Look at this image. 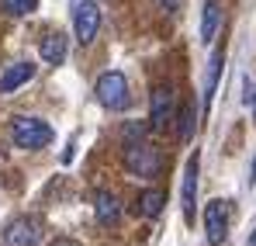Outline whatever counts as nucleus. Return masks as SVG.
Returning <instances> with one entry per match:
<instances>
[{
	"instance_id": "obj_1",
	"label": "nucleus",
	"mask_w": 256,
	"mask_h": 246,
	"mask_svg": "<svg viewBox=\"0 0 256 246\" xmlns=\"http://www.w3.org/2000/svg\"><path fill=\"white\" fill-rule=\"evenodd\" d=\"M94 94H97L100 108H108V111H125L128 104H132L128 80H125L122 70H108V73H100V77H97V87H94Z\"/></svg>"
},
{
	"instance_id": "obj_2",
	"label": "nucleus",
	"mask_w": 256,
	"mask_h": 246,
	"mask_svg": "<svg viewBox=\"0 0 256 246\" xmlns=\"http://www.w3.org/2000/svg\"><path fill=\"white\" fill-rule=\"evenodd\" d=\"M10 139L18 149H45L52 142V128L42 118H28V115H18L10 122Z\"/></svg>"
},
{
	"instance_id": "obj_3",
	"label": "nucleus",
	"mask_w": 256,
	"mask_h": 246,
	"mask_svg": "<svg viewBox=\"0 0 256 246\" xmlns=\"http://www.w3.org/2000/svg\"><path fill=\"white\" fill-rule=\"evenodd\" d=\"M125 166L135 177H156L163 160H160L156 146H149L146 139H135V142H125Z\"/></svg>"
},
{
	"instance_id": "obj_4",
	"label": "nucleus",
	"mask_w": 256,
	"mask_h": 246,
	"mask_svg": "<svg viewBox=\"0 0 256 246\" xmlns=\"http://www.w3.org/2000/svg\"><path fill=\"white\" fill-rule=\"evenodd\" d=\"M73 32H76V42L80 45H90L100 32V7L97 0H80L76 11H73Z\"/></svg>"
},
{
	"instance_id": "obj_5",
	"label": "nucleus",
	"mask_w": 256,
	"mask_h": 246,
	"mask_svg": "<svg viewBox=\"0 0 256 246\" xmlns=\"http://www.w3.org/2000/svg\"><path fill=\"white\" fill-rule=\"evenodd\" d=\"M228 222H232V208L228 201H212L204 208V232H208V243L212 246H222L228 239Z\"/></svg>"
},
{
	"instance_id": "obj_6",
	"label": "nucleus",
	"mask_w": 256,
	"mask_h": 246,
	"mask_svg": "<svg viewBox=\"0 0 256 246\" xmlns=\"http://www.w3.org/2000/svg\"><path fill=\"white\" fill-rule=\"evenodd\" d=\"M38 239H42V225L38 218H28V215L10 218L4 229V246H38Z\"/></svg>"
},
{
	"instance_id": "obj_7",
	"label": "nucleus",
	"mask_w": 256,
	"mask_h": 246,
	"mask_svg": "<svg viewBox=\"0 0 256 246\" xmlns=\"http://www.w3.org/2000/svg\"><path fill=\"white\" fill-rule=\"evenodd\" d=\"M152 108H149V125L160 132L173 122V87H156L152 90Z\"/></svg>"
},
{
	"instance_id": "obj_8",
	"label": "nucleus",
	"mask_w": 256,
	"mask_h": 246,
	"mask_svg": "<svg viewBox=\"0 0 256 246\" xmlns=\"http://www.w3.org/2000/svg\"><path fill=\"white\" fill-rule=\"evenodd\" d=\"M32 77H35V63H32V59H24V63H10V66L0 73V94H14L18 87H24Z\"/></svg>"
},
{
	"instance_id": "obj_9",
	"label": "nucleus",
	"mask_w": 256,
	"mask_h": 246,
	"mask_svg": "<svg viewBox=\"0 0 256 246\" xmlns=\"http://www.w3.org/2000/svg\"><path fill=\"white\" fill-rule=\"evenodd\" d=\"M94 211H97V222H100L104 229H111V225L122 222V201H118L111 191H97V198H94Z\"/></svg>"
},
{
	"instance_id": "obj_10",
	"label": "nucleus",
	"mask_w": 256,
	"mask_h": 246,
	"mask_svg": "<svg viewBox=\"0 0 256 246\" xmlns=\"http://www.w3.org/2000/svg\"><path fill=\"white\" fill-rule=\"evenodd\" d=\"M218 28H222V0H204V7H201V42L212 45Z\"/></svg>"
},
{
	"instance_id": "obj_11",
	"label": "nucleus",
	"mask_w": 256,
	"mask_h": 246,
	"mask_svg": "<svg viewBox=\"0 0 256 246\" xmlns=\"http://www.w3.org/2000/svg\"><path fill=\"white\" fill-rule=\"evenodd\" d=\"M194 201H198V153L187 160V173H184V218L194 222Z\"/></svg>"
},
{
	"instance_id": "obj_12",
	"label": "nucleus",
	"mask_w": 256,
	"mask_h": 246,
	"mask_svg": "<svg viewBox=\"0 0 256 246\" xmlns=\"http://www.w3.org/2000/svg\"><path fill=\"white\" fill-rule=\"evenodd\" d=\"M163 205H166V194L156 191V187H149V191H142V194L135 198V211H138L142 218H160V215H163Z\"/></svg>"
},
{
	"instance_id": "obj_13",
	"label": "nucleus",
	"mask_w": 256,
	"mask_h": 246,
	"mask_svg": "<svg viewBox=\"0 0 256 246\" xmlns=\"http://www.w3.org/2000/svg\"><path fill=\"white\" fill-rule=\"evenodd\" d=\"M66 35L62 32H52V35H45L42 45H38V52H42V59L48 63V66H59L62 59H66Z\"/></svg>"
},
{
	"instance_id": "obj_14",
	"label": "nucleus",
	"mask_w": 256,
	"mask_h": 246,
	"mask_svg": "<svg viewBox=\"0 0 256 246\" xmlns=\"http://www.w3.org/2000/svg\"><path fill=\"white\" fill-rule=\"evenodd\" d=\"M225 66V52H214L212 63H208V87H204V111L212 108V97H214V87H218V73Z\"/></svg>"
},
{
	"instance_id": "obj_15",
	"label": "nucleus",
	"mask_w": 256,
	"mask_h": 246,
	"mask_svg": "<svg viewBox=\"0 0 256 246\" xmlns=\"http://www.w3.org/2000/svg\"><path fill=\"white\" fill-rule=\"evenodd\" d=\"M38 7V0H0V11L10 14V18H24Z\"/></svg>"
},
{
	"instance_id": "obj_16",
	"label": "nucleus",
	"mask_w": 256,
	"mask_h": 246,
	"mask_svg": "<svg viewBox=\"0 0 256 246\" xmlns=\"http://www.w3.org/2000/svg\"><path fill=\"white\" fill-rule=\"evenodd\" d=\"M176 122H180V128H176L180 142H187V139L194 135V104H184V108H180V115H176Z\"/></svg>"
},
{
	"instance_id": "obj_17",
	"label": "nucleus",
	"mask_w": 256,
	"mask_h": 246,
	"mask_svg": "<svg viewBox=\"0 0 256 246\" xmlns=\"http://www.w3.org/2000/svg\"><path fill=\"white\" fill-rule=\"evenodd\" d=\"M135 139H146V128L142 125H125V142H135Z\"/></svg>"
},
{
	"instance_id": "obj_18",
	"label": "nucleus",
	"mask_w": 256,
	"mask_h": 246,
	"mask_svg": "<svg viewBox=\"0 0 256 246\" xmlns=\"http://www.w3.org/2000/svg\"><path fill=\"white\" fill-rule=\"evenodd\" d=\"M152 4H156L160 11H166V14H173V11H180V4H184V0H152Z\"/></svg>"
},
{
	"instance_id": "obj_19",
	"label": "nucleus",
	"mask_w": 256,
	"mask_h": 246,
	"mask_svg": "<svg viewBox=\"0 0 256 246\" xmlns=\"http://www.w3.org/2000/svg\"><path fill=\"white\" fill-rule=\"evenodd\" d=\"M256 184V156H253V166H250V187Z\"/></svg>"
},
{
	"instance_id": "obj_20",
	"label": "nucleus",
	"mask_w": 256,
	"mask_h": 246,
	"mask_svg": "<svg viewBox=\"0 0 256 246\" xmlns=\"http://www.w3.org/2000/svg\"><path fill=\"white\" fill-rule=\"evenodd\" d=\"M52 246H80V243H73V239H56Z\"/></svg>"
},
{
	"instance_id": "obj_21",
	"label": "nucleus",
	"mask_w": 256,
	"mask_h": 246,
	"mask_svg": "<svg viewBox=\"0 0 256 246\" xmlns=\"http://www.w3.org/2000/svg\"><path fill=\"white\" fill-rule=\"evenodd\" d=\"M250 104H253V122H256V83H253V97H250Z\"/></svg>"
},
{
	"instance_id": "obj_22",
	"label": "nucleus",
	"mask_w": 256,
	"mask_h": 246,
	"mask_svg": "<svg viewBox=\"0 0 256 246\" xmlns=\"http://www.w3.org/2000/svg\"><path fill=\"white\" fill-rule=\"evenodd\" d=\"M246 246H256V229L250 232V243H246Z\"/></svg>"
}]
</instances>
